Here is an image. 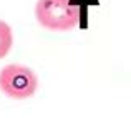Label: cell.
<instances>
[{
	"label": "cell",
	"mask_w": 131,
	"mask_h": 118,
	"mask_svg": "<svg viewBox=\"0 0 131 118\" xmlns=\"http://www.w3.org/2000/svg\"><path fill=\"white\" fill-rule=\"evenodd\" d=\"M38 23L48 30H71L80 22V7L70 0H38L35 7Z\"/></svg>",
	"instance_id": "1"
},
{
	"label": "cell",
	"mask_w": 131,
	"mask_h": 118,
	"mask_svg": "<svg viewBox=\"0 0 131 118\" xmlns=\"http://www.w3.org/2000/svg\"><path fill=\"white\" fill-rule=\"evenodd\" d=\"M37 88H38V78L32 68L12 63L0 70V90L10 98H30L37 92Z\"/></svg>",
	"instance_id": "2"
},
{
	"label": "cell",
	"mask_w": 131,
	"mask_h": 118,
	"mask_svg": "<svg viewBox=\"0 0 131 118\" xmlns=\"http://www.w3.org/2000/svg\"><path fill=\"white\" fill-rule=\"evenodd\" d=\"M13 45V32L8 23L0 20V58H3L10 52Z\"/></svg>",
	"instance_id": "3"
}]
</instances>
